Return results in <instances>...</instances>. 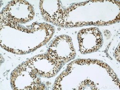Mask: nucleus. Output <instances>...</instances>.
Masks as SVG:
<instances>
[{
    "label": "nucleus",
    "mask_w": 120,
    "mask_h": 90,
    "mask_svg": "<svg viewBox=\"0 0 120 90\" xmlns=\"http://www.w3.org/2000/svg\"><path fill=\"white\" fill-rule=\"evenodd\" d=\"M80 51L83 54L97 51L102 44L101 33L97 28L83 29L78 34Z\"/></svg>",
    "instance_id": "1"
},
{
    "label": "nucleus",
    "mask_w": 120,
    "mask_h": 90,
    "mask_svg": "<svg viewBox=\"0 0 120 90\" xmlns=\"http://www.w3.org/2000/svg\"><path fill=\"white\" fill-rule=\"evenodd\" d=\"M73 44L71 38L67 36H61L57 37L49 47L48 55L52 58L61 63L69 61L70 60L64 53L65 51L70 54L75 56L74 48L64 49Z\"/></svg>",
    "instance_id": "2"
}]
</instances>
